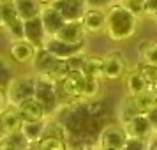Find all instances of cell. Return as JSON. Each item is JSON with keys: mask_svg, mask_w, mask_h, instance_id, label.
Returning a JSON list of instances; mask_svg holds the SVG:
<instances>
[{"mask_svg": "<svg viewBox=\"0 0 157 150\" xmlns=\"http://www.w3.org/2000/svg\"><path fill=\"white\" fill-rule=\"evenodd\" d=\"M138 20H140V16L136 13H132L124 4L117 2L109 9H106V29H104V34L115 43L127 41V39H131L134 36L136 30H138Z\"/></svg>", "mask_w": 157, "mask_h": 150, "instance_id": "6da1fadb", "label": "cell"}, {"mask_svg": "<svg viewBox=\"0 0 157 150\" xmlns=\"http://www.w3.org/2000/svg\"><path fill=\"white\" fill-rule=\"evenodd\" d=\"M86 76L81 71H69L62 79H58V101L60 106H64L67 101V104L76 102V101H83V88H85Z\"/></svg>", "mask_w": 157, "mask_h": 150, "instance_id": "7a4b0ae2", "label": "cell"}, {"mask_svg": "<svg viewBox=\"0 0 157 150\" xmlns=\"http://www.w3.org/2000/svg\"><path fill=\"white\" fill-rule=\"evenodd\" d=\"M36 94V76L32 74H20L9 81L6 87V95H7L9 106H20L27 99H32Z\"/></svg>", "mask_w": 157, "mask_h": 150, "instance_id": "3957f363", "label": "cell"}, {"mask_svg": "<svg viewBox=\"0 0 157 150\" xmlns=\"http://www.w3.org/2000/svg\"><path fill=\"white\" fill-rule=\"evenodd\" d=\"M36 97L44 108L48 115H55L60 108V101H58V85L57 79L50 78V76H39L36 74Z\"/></svg>", "mask_w": 157, "mask_h": 150, "instance_id": "277c9868", "label": "cell"}, {"mask_svg": "<svg viewBox=\"0 0 157 150\" xmlns=\"http://www.w3.org/2000/svg\"><path fill=\"white\" fill-rule=\"evenodd\" d=\"M127 140V133L122 124H108L97 136V147L101 150H122Z\"/></svg>", "mask_w": 157, "mask_h": 150, "instance_id": "5b68a950", "label": "cell"}, {"mask_svg": "<svg viewBox=\"0 0 157 150\" xmlns=\"http://www.w3.org/2000/svg\"><path fill=\"white\" fill-rule=\"evenodd\" d=\"M43 48H46L51 55H55L57 58L69 60V58L78 57V55L83 53L85 43L83 44H71V43H65V41H60L58 37H48V39L44 41Z\"/></svg>", "mask_w": 157, "mask_h": 150, "instance_id": "8992f818", "label": "cell"}, {"mask_svg": "<svg viewBox=\"0 0 157 150\" xmlns=\"http://www.w3.org/2000/svg\"><path fill=\"white\" fill-rule=\"evenodd\" d=\"M51 6L62 14L65 21H81L88 9L85 0H55Z\"/></svg>", "mask_w": 157, "mask_h": 150, "instance_id": "52a82bcc", "label": "cell"}, {"mask_svg": "<svg viewBox=\"0 0 157 150\" xmlns=\"http://www.w3.org/2000/svg\"><path fill=\"white\" fill-rule=\"evenodd\" d=\"M102 58H104V79L118 81L125 76V58L120 51H111Z\"/></svg>", "mask_w": 157, "mask_h": 150, "instance_id": "ba28073f", "label": "cell"}, {"mask_svg": "<svg viewBox=\"0 0 157 150\" xmlns=\"http://www.w3.org/2000/svg\"><path fill=\"white\" fill-rule=\"evenodd\" d=\"M124 129L129 138H141V140H152L155 136V131L152 127L147 115H136L127 124H124Z\"/></svg>", "mask_w": 157, "mask_h": 150, "instance_id": "9c48e42d", "label": "cell"}, {"mask_svg": "<svg viewBox=\"0 0 157 150\" xmlns=\"http://www.w3.org/2000/svg\"><path fill=\"white\" fill-rule=\"evenodd\" d=\"M23 39L29 41V43H32L36 48H43L44 41L48 39V34H46V30H44L41 16L23 21Z\"/></svg>", "mask_w": 157, "mask_h": 150, "instance_id": "30bf717a", "label": "cell"}, {"mask_svg": "<svg viewBox=\"0 0 157 150\" xmlns=\"http://www.w3.org/2000/svg\"><path fill=\"white\" fill-rule=\"evenodd\" d=\"M37 48L32 43L25 41V39H18V41H13L11 46H9V55L14 60L16 64H32V60L36 57Z\"/></svg>", "mask_w": 157, "mask_h": 150, "instance_id": "8fae6325", "label": "cell"}, {"mask_svg": "<svg viewBox=\"0 0 157 150\" xmlns=\"http://www.w3.org/2000/svg\"><path fill=\"white\" fill-rule=\"evenodd\" d=\"M86 36L88 34H86L81 21H65L64 27L58 30V34L53 37H58L60 41H65V43L71 44H83Z\"/></svg>", "mask_w": 157, "mask_h": 150, "instance_id": "7c38bea8", "label": "cell"}, {"mask_svg": "<svg viewBox=\"0 0 157 150\" xmlns=\"http://www.w3.org/2000/svg\"><path fill=\"white\" fill-rule=\"evenodd\" d=\"M86 34H101L106 29V9H94L88 7L81 18Z\"/></svg>", "mask_w": 157, "mask_h": 150, "instance_id": "4fadbf2b", "label": "cell"}, {"mask_svg": "<svg viewBox=\"0 0 157 150\" xmlns=\"http://www.w3.org/2000/svg\"><path fill=\"white\" fill-rule=\"evenodd\" d=\"M18 111L21 113L23 120L43 122V120H48V118H50V115H48V111H46V108H44L36 97L27 99L25 102H21V104L18 106Z\"/></svg>", "mask_w": 157, "mask_h": 150, "instance_id": "5bb4252c", "label": "cell"}, {"mask_svg": "<svg viewBox=\"0 0 157 150\" xmlns=\"http://www.w3.org/2000/svg\"><path fill=\"white\" fill-rule=\"evenodd\" d=\"M41 20H43L44 30H46L48 37L57 36L58 30L62 29L64 23H65V20L62 18V14H60L53 6H44L43 11H41Z\"/></svg>", "mask_w": 157, "mask_h": 150, "instance_id": "9a60e30c", "label": "cell"}, {"mask_svg": "<svg viewBox=\"0 0 157 150\" xmlns=\"http://www.w3.org/2000/svg\"><path fill=\"white\" fill-rule=\"evenodd\" d=\"M79 71L86 78L94 79H104V58L97 55H85L81 60V69Z\"/></svg>", "mask_w": 157, "mask_h": 150, "instance_id": "2e32d148", "label": "cell"}, {"mask_svg": "<svg viewBox=\"0 0 157 150\" xmlns=\"http://www.w3.org/2000/svg\"><path fill=\"white\" fill-rule=\"evenodd\" d=\"M150 90V83L141 76L138 69H132L125 74V92L131 97H136L140 94H145Z\"/></svg>", "mask_w": 157, "mask_h": 150, "instance_id": "e0dca14e", "label": "cell"}, {"mask_svg": "<svg viewBox=\"0 0 157 150\" xmlns=\"http://www.w3.org/2000/svg\"><path fill=\"white\" fill-rule=\"evenodd\" d=\"M13 6H14L16 13H18V16L21 18L23 21L41 16V11H43V7H44V6H41V4L37 2V0H14Z\"/></svg>", "mask_w": 157, "mask_h": 150, "instance_id": "ac0fdd59", "label": "cell"}, {"mask_svg": "<svg viewBox=\"0 0 157 150\" xmlns=\"http://www.w3.org/2000/svg\"><path fill=\"white\" fill-rule=\"evenodd\" d=\"M2 122H4L6 133L11 134V133H16V131L21 129L23 117H21V113L18 111V108L16 106H7L4 111H2Z\"/></svg>", "mask_w": 157, "mask_h": 150, "instance_id": "d6986e66", "label": "cell"}, {"mask_svg": "<svg viewBox=\"0 0 157 150\" xmlns=\"http://www.w3.org/2000/svg\"><path fill=\"white\" fill-rule=\"evenodd\" d=\"M138 113V110H136V104H134V99L131 97V95H124L122 101L118 102V106H117V118H118V124H127L131 118H134Z\"/></svg>", "mask_w": 157, "mask_h": 150, "instance_id": "ffe728a7", "label": "cell"}, {"mask_svg": "<svg viewBox=\"0 0 157 150\" xmlns=\"http://www.w3.org/2000/svg\"><path fill=\"white\" fill-rule=\"evenodd\" d=\"M44 129H46V120H43V122L23 120V125L20 131L27 136V140L30 143H39L44 138Z\"/></svg>", "mask_w": 157, "mask_h": 150, "instance_id": "44dd1931", "label": "cell"}, {"mask_svg": "<svg viewBox=\"0 0 157 150\" xmlns=\"http://www.w3.org/2000/svg\"><path fill=\"white\" fill-rule=\"evenodd\" d=\"M32 145V143L27 140V136L23 134L21 131H16V133H11L7 134L2 141H0V147L7 150H27Z\"/></svg>", "mask_w": 157, "mask_h": 150, "instance_id": "7402d4cb", "label": "cell"}, {"mask_svg": "<svg viewBox=\"0 0 157 150\" xmlns=\"http://www.w3.org/2000/svg\"><path fill=\"white\" fill-rule=\"evenodd\" d=\"M132 99H134L136 110H138L140 115H148L154 108H157V95L152 90H148L145 94H140V95H136Z\"/></svg>", "mask_w": 157, "mask_h": 150, "instance_id": "603a6c76", "label": "cell"}, {"mask_svg": "<svg viewBox=\"0 0 157 150\" xmlns=\"http://www.w3.org/2000/svg\"><path fill=\"white\" fill-rule=\"evenodd\" d=\"M138 53L143 64L157 65V41H147L138 44Z\"/></svg>", "mask_w": 157, "mask_h": 150, "instance_id": "cb8c5ba5", "label": "cell"}, {"mask_svg": "<svg viewBox=\"0 0 157 150\" xmlns=\"http://www.w3.org/2000/svg\"><path fill=\"white\" fill-rule=\"evenodd\" d=\"M0 18H2V29L9 30L13 25L23 21L21 18L18 16L16 9L13 4H6V6H0Z\"/></svg>", "mask_w": 157, "mask_h": 150, "instance_id": "d4e9b609", "label": "cell"}, {"mask_svg": "<svg viewBox=\"0 0 157 150\" xmlns=\"http://www.w3.org/2000/svg\"><path fill=\"white\" fill-rule=\"evenodd\" d=\"M39 150H71L67 145V140L62 138H53V136H44L41 141L37 143Z\"/></svg>", "mask_w": 157, "mask_h": 150, "instance_id": "484cf974", "label": "cell"}, {"mask_svg": "<svg viewBox=\"0 0 157 150\" xmlns=\"http://www.w3.org/2000/svg\"><path fill=\"white\" fill-rule=\"evenodd\" d=\"M101 90V79H94V78H86L85 81V88H83V101H92L99 95Z\"/></svg>", "mask_w": 157, "mask_h": 150, "instance_id": "4316f807", "label": "cell"}, {"mask_svg": "<svg viewBox=\"0 0 157 150\" xmlns=\"http://www.w3.org/2000/svg\"><path fill=\"white\" fill-rule=\"evenodd\" d=\"M122 150H152V141L150 140H141V138H129L127 136Z\"/></svg>", "mask_w": 157, "mask_h": 150, "instance_id": "83f0119b", "label": "cell"}, {"mask_svg": "<svg viewBox=\"0 0 157 150\" xmlns=\"http://www.w3.org/2000/svg\"><path fill=\"white\" fill-rule=\"evenodd\" d=\"M136 69L141 72V76L150 83V87L157 81V65H150V64H143L141 62L140 65H136Z\"/></svg>", "mask_w": 157, "mask_h": 150, "instance_id": "f1b7e54d", "label": "cell"}, {"mask_svg": "<svg viewBox=\"0 0 157 150\" xmlns=\"http://www.w3.org/2000/svg\"><path fill=\"white\" fill-rule=\"evenodd\" d=\"M13 78H14V76H13V69H11V65L0 57V87H7L9 81H11Z\"/></svg>", "mask_w": 157, "mask_h": 150, "instance_id": "f546056e", "label": "cell"}, {"mask_svg": "<svg viewBox=\"0 0 157 150\" xmlns=\"http://www.w3.org/2000/svg\"><path fill=\"white\" fill-rule=\"evenodd\" d=\"M141 16L143 18H157V0H143L141 2Z\"/></svg>", "mask_w": 157, "mask_h": 150, "instance_id": "4dcf8cb0", "label": "cell"}, {"mask_svg": "<svg viewBox=\"0 0 157 150\" xmlns=\"http://www.w3.org/2000/svg\"><path fill=\"white\" fill-rule=\"evenodd\" d=\"M88 7L94 9H109L113 4H117V0H85Z\"/></svg>", "mask_w": 157, "mask_h": 150, "instance_id": "1f68e13d", "label": "cell"}, {"mask_svg": "<svg viewBox=\"0 0 157 150\" xmlns=\"http://www.w3.org/2000/svg\"><path fill=\"white\" fill-rule=\"evenodd\" d=\"M9 106V102H7V95H6V90L0 87V113L6 110V108Z\"/></svg>", "mask_w": 157, "mask_h": 150, "instance_id": "d6a6232c", "label": "cell"}, {"mask_svg": "<svg viewBox=\"0 0 157 150\" xmlns=\"http://www.w3.org/2000/svg\"><path fill=\"white\" fill-rule=\"evenodd\" d=\"M147 118L150 120V124H152L154 131L157 133V108H154V110H152V111H150V113L147 115Z\"/></svg>", "mask_w": 157, "mask_h": 150, "instance_id": "836d02e7", "label": "cell"}, {"mask_svg": "<svg viewBox=\"0 0 157 150\" xmlns=\"http://www.w3.org/2000/svg\"><path fill=\"white\" fill-rule=\"evenodd\" d=\"M7 136V133H6V127H4V122H2V113H0V141L4 140Z\"/></svg>", "mask_w": 157, "mask_h": 150, "instance_id": "e575fe53", "label": "cell"}, {"mask_svg": "<svg viewBox=\"0 0 157 150\" xmlns=\"http://www.w3.org/2000/svg\"><path fill=\"white\" fill-rule=\"evenodd\" d=\"M37 2H39L41 6H51V4H53L55 0H37Z\"/></svg>", "mask_w": 157, "mask_h": 150, "instance_id": "d590c367", "label": "cell"}, {"mask_svg": "<svg viewBox=\"0 0 157 150\" xmlns=\"http://www.w3.org/2000/svg\"><path fill=\"white\" fill-rule=\"evenodd\" d=\"M150 90H152V92H154V94L157 95V81H155V83H154L152 87H150Z\"/></svg>", "mask_w": 157, "mask_h": 150, "instance_id": "8d00e7d4", "label": "cell"}, {"mask_svg": "<svg viewBox=\"0 0 157 150\" xmlns=\"http://www.w3.org/2000/svg\"><path fill=\"white\" fill-rule=\"evenodd\" d=\"M14 0H0V6H6V4H13Z\"/></svg>", "mask_w": 157, "mask_h": 150, "instance_id": "74e56055", "label": "cell"}, {"mask_svg": "<svg viewBox=\"0 0 157 150\" xmlns=\"http://www.w3.org/2000/svg\"><path fill=\"white\" fill-rule=\"evenodd\" d=\"M0 150H7V148H2V147H0Z\"/></svg>", "mask_w": 157, "mask_h": 150, "instance_id": "f35d334b", "label": "cell"}, {"mask_svg": "<svg viewBox=\"0 0 157 150\" xmlns=\"http://www.w3.org/2000/svg\"><path fill=\"white\" fill-rule=\"evenodd\" d=\"M155 140H157V133H155Z\"/></svg>", "mask_w": 157, "mask_h": 150, "instance_id": "ab89813d", "label": "cell"}, {"mask_svg": "<svg viewBox=\"0 0 157 150\" xmlns=\"http://www.w3.org/2000/svg\"><path fill=\"white\" fill-rule=\"evenodd\" d=\"M155 23H157V18H155Z\"/></svg>", "mask_w": 157, "mask_h": 150, "instance_id": "60d3db41", "label": "cell"}, {"mask_svg": "<svg viewBox=\"0 0 157 150\" xmlns=\"http://www.w3.org/2000/svg\"><path fill=\"white\" fill-rule=\"evenodd\" d=\"M71 150H74V148H71Z\"/></svg>", "mask_w": 157, "mask_h": 150, "instance_id": "b9f144b4", "label": "cell"}]
</instances>
